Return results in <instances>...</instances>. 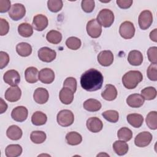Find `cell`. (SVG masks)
<instances>
[{
  "label": "cell",
  "instance_id": "cell-1",
  "mask_svg": "<svg viewBox=\"0 0 157 157\" xmlns=\"http://www.w3.org/2000/svg\"><path fill=\"white\" fill-rule=\"evenodd\" d=\"M104 77L101 72L93 68L85 71L80 77L82 88L88 91H95L101 89Z\"/></svg>",
  "mask_w": 157,
  "mask_h": 157
},
{
  "label": "cell",
  "instance_id": "cell-2",
  "mask_svg": "<svg viewBox=\"0 0 157 157\" xmlns=\"http://www.w3.org/2000/svg\"><path fill=\"white\" fill-rule=\"evenodd\" d=\"M143 76L139 71H129L122 77V83L128 89H134L142 80Z\"/></svg>",
  "mask_w": 157,
  "mask_h": 157
},
{
  "label": "cell",
  "instance_id": "cell-3",
  "mask_svg": "<svg viewBox=\"0 0 157 157\" xmlns=\"http://www.w3.org/2000/svg\"><path fill=\"white\" fill-rule=\"evenodd\" d=\"M114 18V14L112 11L108 9H104L99 12L96 20L103 27L109 28L113 24Z\"/></svg>",
  "mask_w": 157,
  "mask_h": 157
},
{
  "label": "cell",
  "instance_id": "cell-4",
  "mask_svg": "<svg viewBox=\"0 0 157 157\" xmlns=\"http://www.w3.org/2000/svg\"><path fill=\"white\" fill-rule=\"evenodd\" d=\"M56 120L59 125L63 127H67L74 123V116L71 110H62L57 114Z\"/></svg>",
  "mask_w": 157,
  "mask_h": 157
},
{
  "label": "cell",
  "instance_id": "cell-5",
  "mask_svg": "<svg viewBox=\"0 0 157 157\" xmlns=\"http://www.w3.org/2000/svg\"><path fill=\"white\" fill-rule=\"evenodd\" d=\"M26 14V9L22 4H13L9 11V16L14 20L18 21L25 17Z\"/></svg>",
  "mask_w": 157,
  "mask_h": 157
},
{
  "label": "cell",
  "instance_id": "cell-6",
  "mask_svg": "<svg viewBox=\"0 0 157 157\" xmlns=\"http://www.w3.org/2000/svg\"><path fill=\"white\" fill-rule=\"evenodd\" d=\"M119 33L125 39H131L135 34V28L133 23L129 21L123 22L120 26Z\"/></svg>",
  "mask_w": 157,
  "mask_h": 157
},
{
  "label": "cell",
  "instance_id": "cell-7",
  "mask_svg": "<svg viewBox=\"0 0 157 157\" xmlns=\"http://www.w3.org/2000/svg\"><path fill=\"white\" fill-rule=\"evenodd\" d=\"M138 22L139 27L141 29H147L151 26L153 22L152 13L148 10H143L139 16Z\"/></svg>",
  "mask_w": 157,
  "mask_h": 157
},
{
  "label": "cell",
  "instance_id": "cell-8",
  "mask_svg": "<svg viewBox=\"0 0 157 157\" xmlns=\"http://www.w3.org/2000/svg\"><path fill=\"white\" fill-rule=\"evenodd\" d=\"M86 32L92 38L99 37L102 33V26L98 23L96 19L90 20L86 25Z\"/></svg>",
  "mask_w": 157,
  "mask_h": 157
},
{
  "label": "cell",
  "instance_id": "cell-9",
  "mask_svg": "<svg viewBox=\"0 0 157 157\" xmlns=\"http://www.w3.org/2000/svg\"><path fill=\"white\" fill-rule=\"evenodd\" d=\"M39 58L45 63H50L53 61L56 56V53L54 50H52L47 47L40 48L38 50Z\"/></svg>",
  "mask_w": 157,
  "mask_h": 157
},
{
  "label": "cell",
  "instance_id": "cell-10",
  "mask_svg": "<svg viewBox=\"0 0 157 157\" xmlns=\"http://www.w3.org/2000/svg\"><path fill=\"white\" fill-rule=\"evenodd\" d=\"M153 139L152 135L148 131H143L138 134L134 139V144L138 147L148 146Z\"/></svg>",
  "mask_w": 157,
  "mask_h": 157
},
{
  "label": "cell",
  "instance_id": "cell-11",
  "mask_svg": "<svg viewBox=\"0 0 157 157\" xmlns=\"http://www.w3.org/2000/svg\"><path fill=\"white\" fill-rule=\"evenodd\" d=\"M3 79L7 84L14 86H17L20 81V76L18 71L14 69L9 70L3 75Z\"/></svg>",
  "mask_w": 157,
  "mask_h": 157
},
{
  "label": "cell",
  "instance_id": "cell-12",
  "mask_svg": "<svg viewBox=\"0 0 157 157\" xmlns=\"http://www.w3.org/2000/svg\"><path fill=\"white\" fill-rule=\"evenodd\" d=\"M28 115V109L24 106H18L11 112V117L18 122H23L26 120Z\"/></svg>",
  "mask_w": 157,
  "mask_h": 157
},
{
  "label": "cell",
  "instance_id": "cell-13",
  "mask_svg": "<svg viewBox=\"0 0 157 157\" xmlns=\"http://www.w3.org/2000/svg\"><path fill=\"white\" fill-rule=\"evenodd\" d=\"M48 21L46 16L42 14H37L34 17L33 20V28L38 31H42L48 26Z\"/></svg>",
  "mask_w": 157,
  "mask_h": 157
},
{
  "label": "cell",
  "instance_id": "cell-14",
  "mask_svg": "<svg viewBox=\"0 0 157 157\" xmlns=\"http://www.w3.org/2000/svg\"><path fill=\"white\" fill-rule=\"evenodd\" d=\"M21 95V91L18 86H14L7 88L5 92V99L9 102H16L18 101Z\"/></svg>",
  "mask_w": 157,
  "mask_h": 157
},
{
  "label": "cell",
  "instance_id": "cell-15",
  "mask_svg": "<svg viewBox=\"0 0 157 157\" xmlns=\"http://www.w3.org/2000/svg\"><path fill=\"white\" fill-rule=\"evenodd\" d=\"M98 63L103 66H109L113 61V55L110 50L101 51L98 55Z\"/></svg>",
  "mask_w": 157,
  "mask_h": 157
},
{
  "label": "cell",
  "instance_id": "cell-16",
  "mask_svg": "<svg viewBox=\"0 0 157 157\" xmlns=\"http://www.w3.org/2000/svg\"><path fill=\"white\" fill-rule=\"evenodd\" d=\"M49 98L48 91L44 88H37L34 92L33 99L34 101L39 104L46 103Z\"/></svg>",
  "mask_w": 157,
  "mask_h": 157
},
{
  "label": "cell",
  "instance_id": "cell-17",
  "mask_svg": "<svg viewBox=\"0 0 157 157\" xmlns=\"http://www.w3.org/2000/svg\"><path fill=\"white\" fill-rule=\"evenodd\" d=\"M54 71L50 68L42 69L39 72V80L43 83L50 84L54 81Z\"/></svg>",
  "mask_w": 157,
  "mask_h": 157
},
{
  "label": "cell",
  "instance_id": "cell-18",
  "mask_svg": "<svg viewBox=\"0 0 157 157\" xmlns=\"http://www.w3.org/2000/svg\"><path fill=\"white\" fill-rule=\"evenodd\" d=\"M86 127L92 132H98L102 130L103 123L97 117H91L86 120Z\"/></svg>",
  "mask_w": 157,
  "mask_h": 157
},
{
  "label": "cell",
  "instance_id": "cell-19",
  "mask_svg": "<svg viewBox=\"0 0 157 157\" xmlns=\"http://www.w3.org/2000/svg\"><path fill=\"white\" fill-rule=\"evenodd\" d=\"M145 99L141 94L135 93L130 94L126 99L127 104L132 108H139L144 103Z\"/></svg>",
  "mask_w": 157,
  "mask_h": 157
},
{
  "label": "cell",
  "instance_id": "cell-20",
  "mask_svg": "<svg viewBox=\"0 0 157 157\" xmlns=\"http://www.w3.org/2000/svg\"><path fill=\"white\" fill-rule=\"evenodd\" d=\"M74 92L69 88L63 87L59 91V98L62 103L64 104H70L74 99Z\"/></svg>",
  "mask_w": 157,
  "mask_h": 157
},
{
  "label": "cell",
  "instance_id": "cell-21",
  "mask_svg": "<svg viewBox=\"0 0 157 157\" xmlns=\"http://www.w3.org/2000/svg\"><path fill=\"white\" fill-rule=\"evenodd\" d=\"M101 96L109 101L114 100L117 96V90L115 86L111 84L106 85L104 90L101 93Z\"/></svg>",
  "mask_w": 157,
  "mask_h": 157
},
{
  "label": "cell",
  "instance_id": "cell-22",
  "mask_svg": "<svg viewBox=\"0 0 157 157\" xmlns=\"http://www.w3.org/2000/svg\"><path fill=\"white\" fill-rule=\"evenodd\" d=\"M128 61L132 66H140L143 61V55L139 50H131L128 54Z\"/></svg>",
  "mask_w": 157,
  "mask_h": 157
},
{
  "label": "cell",
  "instance_id": "cell-23",
  "mask_svg": "<svg viewBox=\"0 0 157 157\" xmlns=\"http://www.w3.org/2000/svg\"><path fill=\"white\" fill-rule=\"evenodd\" d=\"M25 79L29 83H34L39 80V71L34 67H29L25 72Z\"/></svg>",
  "mask_w": 157,
  "mask_h": 157
},
{
  "label": "cell",
  "instance_id": "cell-24",
  "mask_svg": "<svg viewBox=\"0 0 157 157\" xmlns=\"http://www.w3.org/2000/svg\"><path fill=\"white\" fill-rule=\"evenodd\" d=\"M22 134V130L17 125L10 126L6 131L7 137L12 140H19L21 139Z\"/></svg>",
  "mask_w": 157,
  "mask_h": 157
},
{
  "label": "cell",
  "instance_id": "cell-25",
  "mask_svg": "<svg viewBox=\"0 0 157 157\" xmlns=\"http://www.w3.org/2000/svg\"><path fill=\"white\" fill-rule=\"evenodd\" d=\"M101 103L94 99H88L83 102V108L89 112H97L101 109Z\"/></svg>",
  "mask_w": 157,
  "mask_h": 157
},
{
  "label": "cell",
  "instance_id": "cell-26",
  "mask_svg": "<svg viewBox=\"0 0 157 157\" xmlns=\"http://www.w3.org/2000/svg\"><path fill=\"white\" fill-rule=\"evenodd\" d=\"M128 122L134 128H140L143 122L144 117L142 115L138 113H131L127 115Z\"/></svg>",
  "mask_w": 157,
  "mask_h": 157
},
{
  "label": "cell",
  "instance_id": "cell-27",
  "mask_svg": "<svg viewBox=\"0 0 157 157\" xmlns=\"http://www.w3.org/2000/svg\"><path fill=\"white\" fill-rule=\"evenodd\" d=\"M16 51L17 53L21 56H28L32 53V47L28 43L20 42L17 45Z\"/></svg>",
  "mask_w": 157,
  "mask_h": 157
},
{
  "label": "cell",
  "instance_id": "cell-28",
  "mask_svg": "<svg viewBox=\"0 0 157 157\" xmlns=\"http://www.w3.org/2000/svg\"><path fill=\"white\" fill-rule=\"evenodd\" d=\"M113 148L118 155L122 156L127 153L129 147L128 144L123 140H116L113 144Z\"/></svg>",
  "mask_w": 157,
  "mask_h": 157
},
{
  "label": "cell",
  "instance_id": "cell-29",
  "mask_svg": "<svg viewBox=\"0 0 157 157\" xmlns=\"http://www.w3.org/2000/svg\"><path fill=\"white\" fill-rule=\"evenodd\" d=\"M21 153L22 148L18 144L9 145L5 150V153L7 157H17L21 155Z\"/></svg>",
  "mask_w": 157,
  "mask_h": 157
},
{
  "label": "cell",
  "instance_id": "cell-30",
  "mask_svg": "<svg viewBox=\"0 0 157 157\" xmlns=\"http://www.w3.org/2000/svg\"><path fill=\"white\" fill-rule=\"evenodd\" d=\"M66 140L69 145H77L82 142V137L79 133L75 131H71L66 134Z\"/></svg>",
  "mask_w": 157,
  "mask_h": 157
},
{
  "label": "cell",
  "instance_id": "cell-31",
  "mask_svg": "<svg viewBox=\"0 0 157 157\" xmlns=\"http://www.w3.org/2000/svg\"><path fill=\"white\" fill-rule=\"evenodd\" d=\"M47 115L40 111L35 112L31 117V122L33 124L36 126H40L45 124L47 122Z\"/></svg>",
  "mask_w": 157,
  "mask_h": 157
},
{
  "label": "cell",
  "instance_id": "cell-32",
  "mask_svg": "<svg viewBox=\"0 0 157 157\" xmlns=\"http://www.w3.org/2000/svg\"><path fill=\"white\" fill-rule=\"evenodd\" d=\"M18 32L21 36L29 37L33 34V29L30 24L28 23H22L18 26Z\"/></svg>",
  "mask_w": 157,
  "mask_h": 157
},
{
  "label": "cell",
  "instance_id": "cell-33",
  "mask_svg": "<svg viewBox=\"0 0 157 157\" xmlns=\"http://www.w3.org/2000/svg\"><path fill=\"white\" fill-rule=\"evenodd\" d=\"M47 41L53 44H58L62 40V34L60 32L56 30H51L46 35Z\"/></svg>",
  "mask_w": 157,
  "mask_h": 157
},
{
  "label": "cell",
  "instance_id": "cell-34",
  "mask_svg": "<svg viewBox=\"0 0 157 157\" xmlns=\"http://www.w3.org/2000/svg\"><path fill=\"white\" fill-rule=\"evenodd\" d=\"M146 123L147 126L153 130L157 129V112L156 111L150 112L146 117Z\"/></svg>",
  "mask_w": 157,
  "mask_h": 157
},
{
  "label": "cell",
  "instance_id": "cell-35",
  "mask_svg": "<svg viewBox=\"0 0 157 157\" xmlns=\"http://www.w3.org/2000/svg\"><path fill=\"white\" fill-rule=\"evenodd\" d=\"M46 137V134L42 131H33L30 134L31 140L37 144L44 142Z\"/></svg>",
  "mask_w": 157,
  "mask_h": 157
},
{
  "label": "cell",
  "instance_id": "cell-36",
  "mask_svg": "<svg viewBox=\"0 0 157 157\" xmlns=\"http://www.w3.org/2000/svg\"><path fill=\"white\" fill-rule=\"evenodd\" d=\"M118 138L124 142L130 140L132 137V132L130 129L126 127L121 128L117 132Z\"/></svg>",
  "mask_w": 157,
  "mask_h": 157
},
{
  "label": "cell",
  "instance_id": "cell-37",
  "mask_svg": "<svg viewBox=\"0 0 157 157\" xmlns=\"http://www.w3.org/2000/svg\"><path fill=\"white\" fill-rule=\"evenodd\" d=\"M141 95L144 99L152 100L156 96V90L154 87L148 86L141 90Z\"/></svg>",
  "mask_w": 157,
  "mask_h": 157
},
{
  "label": "cell",
  "instance_id": "cell-38",
  "mask_svg": "<svg viewBox=\"0 0 157 157\" xmlns=\"http://www.w3.org/2000/svg\"><path fill=\"white\" fill-rule=\"evenodd\" d=\"M102 117L111 123H116L119 118V113L114 110H109L104 112L102 113Z\"/></svg>",
  "mask_w": 157,
  "mask_h": 157
},
{
  "label": "cell",
  "instance_id": "cell-39",
  "mask_svg": "<svg viewBox=\"0 0 157 157\" xmlns=\"http://www.w3.org/2000/svg\"><path fill=\"white\" fill-rule=\"evenodd\" d=\"M66 45L69 49L76 50L81 47L82 42L80 39L76 37H70L67 39Z\"/></svg>",
  "mask_w": 157,
  "mask_h": 157
},
{
  "label": "cell",
  "instance_id": "cell-40",
  "mask_svg": "<svg viewBox=\"0 0 157 157\" xmlns=\"http://www.w3.org/2000/svg\"><path fill=\"white\" fill-rule=\"evenodd\" d=\"M63 6L61 0H49L47 1V7L52 12H57L61 10Z\"/></svg>",
  "mask_w": 157,
  "mask_h": 157
},
{
  "label": "cell",
  "instance_id": "cell-41",
  "mask_svg": "<svg viewBox=\"0 0 157 157\" xmlns=\"http://www.w3.org/2000/svg\"><path fill=\"white\" fill-rule=\"evenodd\" d=\"M157 65L156 64L151 63L148 67L147 75L148 78L151 81L157 80Z\"/></svg>",
  "mask_w": 157,
  "mask_h": 157
},
{
  "label": "cell",
  "instance_id": "cell-42",
  "mask_svg": "<svg viewBox=\"0 0 157 157\" xmlns=\"http://www.w3.org/2000/svg\"><path fill=\"white\" fill-rule=\"evenodd\" d=\"M81 6L84 12L91 13L94 9L95 2L93 0H83L81 2Z\"/></svg>",
  "mask_w": 157,
  "mask_h": 157
},
{
  "label": "cell",
  "instance_id": "cell-43",
  "mask_svg": "<svg viewBox=\"0 0 157 157\" xmlns=\"http://www.w3.org/2000/svg\"><path fill=\"white\" fill-rule=\"evenodd\" d=\"M63 87H66L71 89L74 93L77 90V80L75 78L69 77L66 78L63 83Z\"/></svg>",
  "mask_w": 157,
  "mask_h": 157
},
{
  "label": "cell",
  "instance_id": "cell-44",
  "mask_svg": "<svg viewBox=\"0 0 157 157\" xmlns=\"http://www.w3.org/2000/svg\"><path fill=\"white\" fill-rule=\"evenodd\" d=\"M147 55L148 60L153 64L157 63V47H151L147 50Z\"/></svg>",
  "mask_w": 157,
  "mask_h": 157
},
{
  "label": "cell",
  "instance_id": "cell-45",
  "mask_svg": "<svg viewBox=\"0 0 157 157\" xmlns=\"http://www.w3.org/2000/svg\"><path fill=\"white\" fill-rule=\"evenodd\" d=\"M9 31V24L7 21L2 18H0V35L4 36Z\"/></svg>",
  "mask_w": 157,
  "mask_h": 157
},
{
  "label": "cell",
  "instance_id": "cell-46",
  "mask_svg": "<svg viewBox=\"0 0 157 157\" xmlns=\"http://www.w3.org/2000/svg\"><path fill=\"white\" fill-rule=\"evenodd\" d=\"M9 62V55L3 51L0 52V69L5 67Z\"/></svg>",
  "mask_w": 157,
  "mask_h": 157
},
{
  "label": "cell",
  "instance_id": "cell-47",
  "mask_svg": "<svg viewBox=\"0 0 157 157\" xmlns=\"http://www.w3.org/2000/svg\"><path fill=\"white\" fill-rule=\"evenodd\" d=\"M10 1L9 0H0V12L4 13L9 11L10 7Z\"/></svg>",
  "mask_w": 157,
  "mask_h": 157
},
{
  "label": "cell",
  "instance_id": "cell-48",
  "mask_svg": "<svg viewBox=\"0 0 157 157\" xmlns=\"http://www.w3.org/2000/svg\"><path fill=\"white\" fill-rule=\"evenodd\" d=\"M116 2L119 7L121 9H126L129 8L131 6L133 1L132 0H117Z\"/></svg>",
  "mask_w": 157,
  "mask_h": 157
},
{
  "label": "cell",
  "instance_id": "cell-49",
  "mask_svg": "<svg viewBox=\"0 0 157 157\" xmlns=\"http://www.w3.org/2000/svg\"><path fill=\"white\" fill-rule=\"evenodd\" d=\"M1 102H0V112L1 113H3L4 112L6 111L7 109V104L4 101V100L1 98Z\"/></svg>",
  "mask_w": 157,
  "mask_h": 157
},
{
  "label": "cell",
  "instance_id": "cell-50",
  "mask_svg": "<svg viewBox=\"0 0 157 157\" xmlns=\"http://www.w3.org/2000/svg\"><path fill=\"white\" fill-rule=\"evenodd\" d=\"M150 38L151 40L156 42H157V29L155 28L151 31L150 33Z\"/></svg>",
  "mask_w": 157,
  "mask_h": 157
}]
</instances>
